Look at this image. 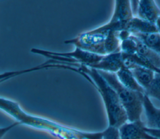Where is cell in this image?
<instances>
[{
    "instance_id": "ba28073f",
    "label": "cell",
    "mask_w": 160,
    "mask_h": 139,
    "mask_svg": "<svg viewBox=\"0 0 160 139\" xmlns=\"http://www.w3.org/2000/svg\"><path fill=\"white\" fill-rule=\"evenodd\" d=\"M123 66V59L121 52H117L105 55L92 68L112 73H117Z\"/></svg>"
},
{
    "instance_id": "e0dca14e",
    "label": "cell",
    "mask_w": 160,
    "mask_h": 139,
    "mask_svg": "<svg viewBox=\"0 0 160 139\" xmlns=\"http://www.w3.org/2000/svg\"><path fill=\"white\" fill-rule=\"evenodd\" d=\"M101 139H121L119 128L109 126L102 132Z\"/></svg>"
},
{
    "instance_id": "8992f818",
    "label": "cell",
    "mask_w": 160,
    "mask_h": 139,
    "mask_svg": "<svg viewBox=\"0 0 160 139\" xmlns=\"http://www.w3.org/2000/svg\"><path fill=\"white\" fill-rule=\"evenodd\" d=\"M121 139H158L150 135L141 121H128L119 128Z\"/></svg>"
},
{
    "instance_id": "7c38bea8",
    "label": "cell",
    "mask_w": 160,
    "mask_h": 139,
    "mask_svg": "<svg viewBox=\"0 0 160 139\" xmlns=\"http://www.w3.org/2000/svg\"><path fill=\"white\" fill-rule=\"evenodd\" d=\"M126 30L129 31L131 34L135 33H158L156 24L151 23L138 17H134L129 21Z\"/></svg>"
},
{
    "instance_id": "9a60e30c",
    "label": "cell",
    "mask_w": 160,
    "mask_h": 139,
    "mask_svg": "<svg viewBox=\"0 0 160 139\" xmlns=\"http://www.w3.org/2000/svg\"><path fill=\"white\" fill-rule=\"evenodd\" d=\"M145 95L160 101V73H155L152 81L145 90Z\"/></svg>"
},
{
    "instance_id": "277c9868",
    "label": "cell",
    "mask_w": 160,
    "mask_h": 139,
    "mask_svg": "<svg viewBox=\"0 0 160 139\" xmlns=\"http://www.w3.org/2000/svg\"><path fill=\"white\" fill-rule=\"evenodd\" d=\"M108 31L94 32L92 30L82 33L76 38L65 41L66 44H72L76 48L99 55H107L106 38Z\"/></svg>"
},
{
    "instance_id": "5b68a950",
    "label": "cell",
    "mask_w": 160,
    "mask_h": 139,
    "mask_svg": "<svg viewBox=\"0 0 160 139\" xmlns=\"http://www.w3.org/2000/svg\"><path fill=\"white\" fill-rule=\"evenodd\" d=\"M113 15L107 24L93 29L94 32L101 33L109 31H121L126 30L128 24L134 18L131 1L129 0L116 1Z\"/></svg>"
},
{
    "instance_id": "30bf717a",
    "label": "cell",
    "mask_w": 160,
    "mask_h": 139,
    "mask_svg": "<svg viewBox=\"0 0 160 139\" xmlns=\"http://www.w3.org/2000/svg\"><path fill=\"white\" fill-rule=\"evenodd\" d=\"M136 81L145 90L149 86L154 77L155 71L146 67L133 64L130 68Z\"/></svg>"
},
{
    "instance_id": "4fadbf2b",
    "label": "cell",
    "mask_w": 160,
    "mask_h": 139,
    "mask_svg": "<svg viewBox=\"0 0 160 139\" xmlns=\"http://www.w3.org/2000/svg\"><path fill=\"white\" fill-rule=\"evenodd\" d=\"M134 38L137 42L136 53L148 61L154 67L160 70V54L148 48L136 36Z\"/></svg>"
},
{
    "instance_id": "52a82bcc",
    "label": "cell",
    "mask_w": 160,
    "mask_h": 139,
    "mask_svg": "<svg viewBox=\"0 0 160 139\" xmlns=\"http://www.w3.org/2000/svg\"><path fill=\"white\" fill-rule=\"evenodd\" d=\"M137 14L140 19L156 24L160 17V8L154 0H141L138 1Z\"/></svg>"
},
{
    "instance_id": "7a4b0ae2",
    "label": "cell",
    "mask_w": 160,
    "mask_h": 139,
    "mask_svg": "<svg viewBox=\"0 0 160 139\" xmlns=\"http://www.w3.org/2000/svg\"><path fill=\"white\" fill-rule=\"evenodd\" d=\"M98 71L116 92L119 101L126 112L128 121H141V117L144 110L143 101L145 94L126 88L119 81L115 73Z\"/></svg>"
},
{
    "instance_id": "8fae6325",
    "label": "cell",
    "mask_w": 160,
    "mask_h": 139,
    "mask_svg": "<svg viewBox=\"0 0 160 139\" xmlns=\"http://www.w3.org/2000/svg\"><path fill=\"white\" fill-rule=\"evenodd\" d=\"M116 74L119 81L126 88L145 94L144 90L136 81L131 70L123 66Z\"/></svg>"
},
{
    "instance_id": "d6986e66",
    "label": "cell",
    "mask_w": 160,
    "mask_h": 139,
    "mask_svg": "<svg viewBox=\"0 0 160 139\" xmlns=\"http://www.w3.org/2000/svg\"><path fill=\"white\" fill-rule=\"evenodd\" d=\"M84 139H87V138H84Z\"/></svg>"
},
{
    "instance_id": "2e32d148",
    "label": "cell",
    "mask_w": 160,
    "mask_h": 139,
    "mask_svg": "<svg viewBox=\"0 0 160 139\" xmlns=\"http://www.w3.org/2000/svg\"><path fill=\"white\" fill-rule=\"evenodd\" d=\"M121 52L126 54H134L137 53V42L133 35L121 41Z\"/></svg>"
},
{
    "instance_id": "5bb4252c",
    "label": "cell",
    "mask_w": 160,
    "mask_h": 139,
    "mask_svg": "<svg viewBox=\"0 0 160 139\" xmlns=\"http://www.w3.org/2000/svg\"><path fill=\"white\" fill-rule=\"evenodd\" d=\"M132 35L136 36L148 48L160 54V33H135Z\"/></svg>"
},
{
    "instance_id": "9c48e42d",
    "label": "cell",
    "mask_w": 160,
    "mask_h": 139,
    "mask_svg": "<svg viewBox=\"0 0 160 139\" xmlns=\"http://www.w3.org/2000/svg\"><path fill=\"white\" fill-rule=\"evenodd\" d=\"M143 108L146 118V126L150 129L160 130V108L156 107L146 95H144Z\"/></svg>"
},
{
    "instance_id": "3957f363",
    "label": "cell",
    "mask_w": 160,
    "mask_h": 139,
    "mask_svg": "<svg viewBox=\"0 0 160 139\" xmlns=\"http://www.w3.org/2000/svg\"><path fill=\"white\" fill-rule=\"evenodd\" d=\"M31 51L51 59H56L58 61L68 63H79L90 68H92L104 57L103 55L88 52L76 47L73 51L68 53H55L34 48L32 49Z\"/></svg>"
},
{
    "instance_id": "ffe728a7",
    "label": "cell",
    "mask_w": 160,
    "mask_h": 139,
    "mask_svg": "<svg viewBox=\"0 0 160 139\" xmlns=\"http://www.w3.org/2000/svg\"><path fill=\"white\" fill-rule=\"evenodd\" d=\"M158 139H159V138H158Z\"/></svg>"
},
{
    "instance_id": "ac0fdd59",
    "label": "cell",
    "mask_w": 160,
    "mask_h": 139,
    "mask_svg": "<svg viewBox=\"0 0 160 139\" xmlns=\"http://www.w3.org/2000/svg\"><path fill=\"white\" fill-rule=\"evenodd\" d=\"M156 28L158 29V33H160V17L158 18V19L157 20L156 23Z\"/></svg>"
},
{
    "instance_id": "6da1fadb",
    "label": "cell",
    "mask_w": 160,
    "mask_h": 139,
    "mask_svg": "<svg viewBox=\"0 0 160 139\" xmlns=\"http://www.w3.org/2000/svg\"><path fill=\"white\" fill-rule=\"evenodd\" d=\"M61 63L64 64L62 68L78 72L94 85L104 101L109 126L119 128L128 121L126 112L122 107L116 92L96 69L79 63L64 62Z\"/></svg>"
}]
</instances>
